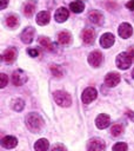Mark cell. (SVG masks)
Listing matches in <instances>:
<instances>
[{
    "label": "cell",
    "mask_w": 134,
    "mask_h": 151,
    "mask_svg": "<svg viewBox=\"0 0 134 151\" xmlns=\"http://www.w3.org/2000/svg\"><path fill=\"white\" fill-rule=\"evenodd\" d=\"M7 4H8V0H0V8H1V9L6 8Z\"/></svg>",
    "instance_id": "cell-34"
},
{
    "label": "cell",
    "mask_w": 134,
    "mask_h": 151,
    "mask_svg": "<svg viewBox=\"0 0 134 151\" xmlns=\"http://www.w3.org/2000/svg\"><path fill=\"white\" fill-rule=\"evenodd\" d=\"M48 147H49V143L46 138H41L34 144V150L35 151H47Z\"/></svg>",
    "instance_id": "cell-19"
},
{
    "label": "cell",
    "mask_w": 134,
    "mask_h": 151,
    "mask_svg": "<svg viewBox=\"0 0 134 151\" xmlns=\"http://www.w3.org/2000/svg\"><path fill=\"white\" fill-rule=\"evenodd\" d=\"M53 97H54L55 103L58 105L62 106V107H68L72 104L71 96L67 92H65V91H55L54 94H53Z\"/></svg>",
    "instance_id": "cell-2"
},
{
    "label": "cell",
    "mask_w": 134,
    "mask_h": 151,
    "mask_svg": "<svg viewBox=\"0 0 134 151\" xmlns=\"http://www.w3.org/2000/svg\"><path fill=\"white\" fill-rule=\"evenodd\" d=\"M122 132H123V127H122V125H120V124H114V125L112 126V129H110V133H112L114 137L120 136Z\"/></svg>",
    "instance_id": "cell-25"
},
{
    "label": "cell",
    "mask_w": 134,
    "mask_h": 151,
    "mask_svg": "<svg viewBox=\"0 0 134 151\" xmlns=\"http://www.w3.org/2000/svg\"><path fill=\"white\" fill-rule=\"evenodd\" d=\"M109 123H110V118H109V116L108 114H105V113H101V114H99L98 117H96V119H95V125H96V127L98 129H106L108 125H109Z\"/></svg>",
    "instance_id": "cell-10"
},
{
    "label": "cell",
    "mask_w": 134,
    "mask_h": 151,
    "mask_svg": "<svg viewBox=\"0 0 134 151\" xmlns=\"http://www.w3.org/2000/svg\"><path fill=\"white\" fill-rule=\"evenodd\" d=\"M132 58L129 57V54L127 52H122L120 53L118 57H116V66L120 68V70H127L130 65H132Z\"/></svg>",
    "instance_id": "cell-3"
},
{
    "label": "cell",
    "mask_w": 134,
    "mask_h": 151,
    "mask_svg": "<svg viewBox=\"0 0 134 151\" xmlns=\"http://www.w3.org/2000/svg\"><path fill=\"white\" fill-rule=\"evenodd\" d=\"M6 25L9 27V28H15L18 25H19V18L14 14L12 15H8L6 18Z\"/></svg>",
    "instance_id": "cell-23"
},
{
    "label": "cell",
    "mask_w": 134,
    "mask_h": 151,
    "mask_svg": "<svg viewBox=\"0 0 134 151\" xmlns=\"http://www.w3.org/2000/svg\"><path fill=\"white\" fill-rule=\"evenodd\" d=\"M103 149H105V143L99 138H94L89 140L87 145V151H102Z\"/></svg>",
    "instance_id": "cell-9"
},
{
    "label": "cell",
    "mask_w": 134,
    "mask_h": 151,
    "mask_svg": "<svg viewBox=\"0 0 134 151\" xmlns=\"http://www.w3.org/2000/svg\"><path fill=\"white\" fill-rule=\"evenodd\" d=\"M51 71H52L53 76H55V77H61L62 76V70L58 65H52L51 66Z\"/></svg>",
    "instance_id": "cell-27"
},
{
    "label": "cell",
    "mask_w": 134,
    "mask_h": 151,
    "mask_svg": "<svg viewBox=\"0 0 134 151\" xmlns=\"http://www.w3.org/2000/svg\"><path fill=\"white\" fill-rule=\"evenodd\" d=\"M120 83V74L116 72H110L105 78V84L108 87H114Z\"/></svg>",
    "instance_id": "cell-8"
},
{
    "label": "cell",
    "mask_w": 134,
    "mask_h": 151,
    "mask_svg": "<svg viewBox=\"0 0 134 151\" xmlns=\"http://www.w3.org/2000/svg\"><path fill=\"white\" fill-rule=\"evenodd\" d=\"M113 151H127V144L126 143H116L114 146H113Z\"/></svg>",
    "instance_id": "cell-28"
},
{
    "label": "cell",
    "mask_w": 134,
    "mask_h": 151,
    "mask_svg": "<svg viewBox=\"0 0 134 151\" xmlns=\"http://www.w3.org/2000/svg\"><path fill=\"white\" fill-rule=\"evenodd\" d=\"M98 96V92L94 87H87L83 92H82V96H81V99L83 101V104H89L92 103Z\"/></svg>",
    "instance_id": "cell-6"
},
{
    "label": "cell",
    "mask_w": 134,
    "mask_h": 151,
    "mask_svg": "<svg viewBox=\"0 0 134 151\" xmlns=\"http://www.w3.org/2000/svg\"><path fill=\"white\" fill-rule=\"evenodd\" d=\"M51 151H67V150H66L65 145H62V144L59 143V144H54V145L52 146Z\"/></svg>",
    "instance_id": "cell-29"
},
{
    "label": "cell",
    "mask_w": 134,
    "mask_h": 151,
    "mask_svg": "<svg viewBox=\"0 0 134 151\" xmlns=\"http://www.w3.org/2000/svg\"><path fill=\"white\" fill-rule=\"evenodd\" d=\"M132 77L134 78V68H133V72H132Z\"/></svg>",
    "instance_id": "cell-36"
},
{
    "label": "cell",
    "mask_w": 134,
    "mask_h": 151,
    "mask_svg": "<svg viewBox=\"0 0 134 151\" xmlns=\"http://www.w3.org/2000/svg\"><path fill=\"white\" fill-rule=\"evenodd\" d=\"M26 126L28 127V130L31 132L36 133L42 129L43 120H42L40 114H38L35 112H32V113H28L26 116Z\"/></svg>",
    "instance_id": "cell-1"
},
{
    "label": "cell",
    "mask_w": 134,
    "mask_h": 151,
    "mask_svg": "<svg viewBox=\"0 0 134 151\" xmlns=\"http://www.w3.org/2000/svg\"><path fill=\"white\" fill-rule=\"evenodd\" d=\"M88 19L92 24H95V25H101L103 22V15L99 11H92L88 14Z\"/></svg>",
    "instance_id": "cell-17"
},
{
    "label": "cell",
    "mask_w": 134,
    "mask_h": 151,
    "mask_svg": "<svg viewBox=\"0 0 134 151\" xmlns=\"http://www.w3.org/2000/svg\"><path fill=\"white\" fill-rule=\"evenodd\" d=\"M127 116H128V118L130 120L134 122V111H127Z\"/></svg>",
    "instance_id": "cell-35"
},
{
    "label": "cell",
    "mask_w": 134,
    "mask_h": 151,
    "mask_svg": "<svg viewBox=\"0 0 134 151\" xmlns=\"http://www.w3.org/2000/svg\"><path fill=\"white\" fill-rule=\"evenodd\" d=\"M49 19H51L49 12H48V11H41V12L38 13L35 20H36V24H38V25L43 26V25H46V24L49 22Z\"/></svg>",
    "instance_id": "cell-18"
},
{
    "label": "cell",
    "mask_w": 134,
    "mask_h": 151,
    "mask_svg": "<svg viewBox=\"0 0 134 151\" xmlns=\"http://www.w3.org/2000/svg\"><path fill=\"white\" fill-rule=\"evenodd\" d=\"M114 41H115V38L112 33H105L100 38V45L103 48H109L114 44Z\"/></svg>",
    "instance_id": "cell-12"
},
{
    "label": "cell",
    "mask_w": 134,
    "mask_h": 151,
    "mask_svg": "<svg viewBox=\"0 0 134 151\" xmlns=\"http://www.w3.org/2000/svg\"><path fill=\"white\" fill-rule=\"evenodd\" d=\"M69 8L72 9V12L74 13H81L83 9H85V4L80 0H75L73 2H71L69 5Z\"/></svg>",
    "instance_id": "cell-20"
},
{
    "label": "cell",
    "mask_w": 134,
    "mask_h": 151,
    "mask_svg": "<svg viewBox=\"0 0 134 151\" xmlns=\"http://www.w3.org/2000/svg\"><path fill=\"white\" fill-rule=\"evenodd\" d=\"M18 145V139L14 136H6L1 139V146L5 149H14Z\"/></svg>",
    "instance_id": "cell-13"
},
{
    "label": "cell",
    "mask_w": 134,
    "mask_h": 151,
    "mask_svg": "<svg viewBox=\"0 0 134 151\" xmlns=\"http://www.w3.org/2000/svg\"><path fill=\"white\" fill-rule=\"evenodd\" d=\"M13 109L15 110V111H22V109H24V106H25V103H24V100L22 99H15L14 101H13Z\"/></svg>",
    "instance_id": "cell-26"
},
{
    "label": "cell",
    "mask_w": 134,
    "mask_h": 151,
    "mask_svg": "<svg viewBox=\"0 0 134 151\" xmlns=\"http://www.w3.org/2000/svg\"><path fill=\"white\" fill-rule=\"evenodd\" d=\"M118 33H119V35H120L122 39H127V38H129V37L132 35L133 28H132V26H130L128 22H122V24L119 26V28H118Z\"/></svg>",
    "instance_id": "cell-7"
},
{
    "label": "cell",
    "mask_w": 134,
    "mask_h": 151,
    "mask_svg": "<svg viewBox=\"0 0 134 151\" xmlns=\"http://www.w3.org/2000/svg\"><path fill=\"white\" fill-rule=\"evenodd\" d=\"M27 53H28L31 57H38V55H39V51L35 50V48H29V50H27Z\"/></svg>",
    "instance_id": "cell-31"
},
{
    "label": "cell",
    "mask_w": 134,
    "mask_h": 151,
    "mask_svg": "<svg viewBox=\"0 0 134 151\" xmlns=\"http://www.w3.org/2000/svg\"><path fill=\"white\" fill-rule=\"evenodd\" d=\"M15 58H16V50L13 47L7 48L2 54V60L7 64H12L15 60Z\"/></svg>",
    "instance_id": "cell-15"
},
{
    "label": "cell",
    "mask_w": 134,
    "mask_h": 151,
    "mask_svg": "<svg viewBox=\"0 0 134 151\" xmlns=\"http://www.w3.org/2000/svg\"><path fill=\"white\" fill-rule=\"evenodd\" d=\"M33 35H34V28L31 27V26H28V27H26V28L22 31L20 38H21L22 42H25V44H31L32 40H33Z\"/></svg>",
    "instance_id": "cell-14"
},
{
    "label": "cell",
    "mask_w": 134,
    "mask_h": 151,
    "mask_svg": "<svg viewBox=\"0 0 134 151\" xmlns=\"http://www.w3.org/2000/svg\"><path fill=\"white\" fill-rule=\"evenodd\" d=\"M126 7H127L128 9H133V11H134V0L128 1V2L126 4Z\"/></svg>",
    "instance_id": "cell-32"
},
{
    "label": "cell",
    "mask_w": 134,
    "mask_h": 151,
    "mask_svg": "<svg viewBox=\"0 0 134 151\" xmlns=\"http://www.w3.org/2000/svg\"><path fill=\"white\" fill-rule=\"evenodd\" d=\"M81 38H82V40H83L85 44L92 45L94 42V40H95V32L92 28H86V29L82 31Z\"/></svg>",
    "instance_id": "cell-11"
},
{
    "label": "cell",
    "mask_w": 134,
    "mask_h": 151,
    "mask_svg": "<svg viewBox=\"0 0 134 151\" xmlns=\"http://www.w3.org/2000/svg\"><path fill=\"white\" fill-rule=\"evenodd\" d=\"M127 53L129 54V57H130L132 60L134 61V47H129V50L127 51Z\"/></svg>",
    "instance_id": "cell-33"
},
{
    "label": "cell",
    "mask_w": 134,
    "mask_h": 151,
    "mask_svg": "<svg viewBox=\"0 0 134 151\" xmlns=\"http://www.w3.org/2000/svg\"><path fill=\"white\" fill-rule=\"evenodd\" d=\"M39 44H40L42 47H45L46 50L53 51V44H52V41H51L48 38H46V37H40V38H39Z\"/></svg>",
    "instance_id": "cell-24"
},
{
    "label": "cell",
    "mask_w": 134,
    "mask_h": 151,
    "mask_svg": "<svg viewBox=\"0 0 134 151\" xmlns=\"http://www.w3.org/2000/svg\"><path fill=\"white\" fill-rule=\"evenodd\" d=\"M34 11H35V2H34V1H28V2L24 6V13H25V15L28 17V18L33 15Z\"/></svg>",
    "instance_id": "cell-22"
},
{
    "label": "cell",
    "mask_w": 134,
    "mask_h": 151,
    "mask_svg": "<svg viewBox=\"0 0 134 151\" xmlns=\"http://www.w3.org/2000/svg\"><path fill=\"white\" fill-rule=\"evenodd\" d=\"M68 15H69L68 9L65 8V7H60V8L56 9V12H55V14H54V18H55V21H58V22H63V21H66V20L68 19Z\"/></svg>",
    "instance_id": "cell-16"
},
{
    "label": "cell",
    "mask_w": 134,
    "mask_h": 151,
    "mask_svg": "<svg viewBox=\"0 0 134 151\" xmlns=\"http://www.w3.org/2000/svg\"><path fill=\"white\" fill-rule=\"evenodd\" d=\"M72 38H71V34L68 32H60L58 34V41L61 44V45H68L71 42Z\"/></svg>",
    "instance_id": "cell-21"
},
{
    "label": "cell",
    "mask_w": 134,
    "mask_h": 151,
    "mask_svg": "<svg viewBox=\"0 0 134 151\" xmlns=\"http://www.w3.org/2000/svg\"><path fill=\"white\" fill-rule=\"evenodd\" d=\"M27 81V74L22 70H16L12 74V83L15 86H21Z\"/></svg>",
    "instance_id": "cell-4"
},
{
    "label": "cell",
    "mask_w": 134,
    "mask_h": 151,
    "mask_svg": "<svg viewBox=\"0 0 134 151\" xmlns=\"http://www.w3.org/2000/svg\"><path fill=\"white\" fill-rule=\"evenodd\" d=\"M102 60H103V57H102L100 51H93L88 55V63L93 67H99L101 65Z\"/></svg>",
    "instance_id": "cell-5"
},
{
    "label": "cell",
    "mask_w": 134,
    "mask_h": 151,
    "mask_svg": "<svg viewBox=\"0 0 134 151\" xmlns=\"http://www.w3.org/2000/svg\"><path fill=\"white\" fill-rule=\"evenodd\" d=\"M0 79H1V83H0V87H1V88H4V87L7 85L8 78H7V76H6L5 73H1V74H0Z\"/></svg>",
    "instance_id": "cell-30"
}]
</instances>
